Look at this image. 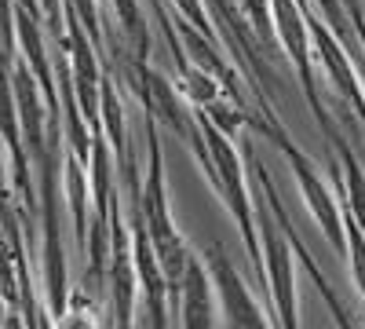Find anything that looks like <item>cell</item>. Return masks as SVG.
Here are the masks:
<instances>
[{
    "mask_svg": "<svg viewBox=\"0 0 365 329\" xmlns=\"http://www.w3.org/2000/svg\"><path fill=\"white\" fill-rule=\"evenodd\" d=\"M201 132H205V158H201V168L208 172V179L216 183V191L223 194V201L230 205V213L237 220V231L245 238V246L252 253V263L256 271L263 275V253L256 246V227H252V205H249V191H245V179H241V158L234 154L230 139L223 136V128H216L212 117H201Z\"/></svg>",
    "mask_w": 365,
    "mask_h": 329,
    "instance_id": "1",
    "label": "cell"
},
{
    "mask_svg": "<svg viewBox=\"0 0 365 329\" xmlns=\"http://www.w3.org/2000/svg\"><path fill=\"white\" fill-rule=\"evenodd\" d=\"M259 238H263V278H267V293H270V308H274V318H278V329H299L292 249L274 231L270 216H259Z\"/></svg>",
    "mask_w": 365,
    "mask_h": 329,
    "instance_id": "2",
    "label": "cell"
},
{
    "mask_svg": "<svg viewBox=\"0 0 365 329\" xmlns=\"http://www.w3.org/2000/svg\"><path fill=\"white\" fill-rule=\"evenodd\" d=\"M205 267L216 285V300L223 311V329H270V322L263 318L256 296L249 293V285L241 282V275L234 271V263L227 260L223 246H208L205 249Z\"/></svg>",
    "mask_w": 365,
    "mask_h": 329,
    "instance_id": "3",
    "label": "cell"
},
{
    "mask_svg": "<svg viewBox=\"0 0 365 329\" xmlns=\"http://www.w3.org/2000/svg\"><path fill=\"white\" fill-rule=\"evenodd\" d=\"M267 132L274 136V143H282V146H285L289 165H292L296 183H299V194H303V201L311 205V213H314V220H318L322 234L329 238V246H332V249H340V253H347V227H344V216H340L336 198L329 194V187L314 176V168H311L307 161H303V154L296 151V146H292L282 132H274V128H267Z\"/></svg>",
    "mask_w": 365,
    "mask_h": 329,
    "instance_id": "4",
    "label": "cell"
},
{
    "mask_svg": "<svg viewBox=\"0 0 365 329\" xmlns=\"http://www.w3.org/2000/svg\"><path fill=\"white\" fill-rule=\"evenodd\" d=\"M216 285H212L208 267L190 260L187 278H182L179 308H182V329H216Z\"/></svg>",
    "mask_w": 365,
    "mask_h": 329,
    "instance_id": "5",
    "label": "cell"
},
{
    "mask_svg": "<svg viewBox=\"0 0 365 329\" xmlns=\"http://www.w3.org/2000/svg\"><path fill=\"white\" fill-rule=\"evenodd\" d=\"M66 29H70V51H73V84H77V99H81V110L88 113L91 125H99V113H96V88H99V70H96V55H91V44L81 37V22L66 19Z\"/></svg>",
    "mask_w": 365,
    "mask_h": 329,
    "instance_id": "6",
    "label": "cell"
},
{
    "mask_svg": "<svg viewBox=\"0 0 365 329\" xmlns=\"http://www.w3.org/2000/svg\"><path fill=\"white\" fill-rule=\"evenodd\" d=\"M15 103L22 110V128H26V146L34 161H44L48 158V146H44V113H41V103H37V77H29L26 70H15Z\"/></svg>",
    "mask_w": 365,
    "mask_h": 329,
    "instance_id": "7",
    "label": "cell"
},
{
    "mask_svg": "<svg viewBox=\"0 0 365 329\" xmlns=\"http://www.w3.org/2000/svg\"><path fill=\"white\" fill-rule=\"evenodd\" d=\"M19 34H22V48H26V59H29V70H34V77L44 84V92L51 99L55 96L51 92V70H48V55H44V37H41L37 15L19 11Z\"/></svg>",
    "mask_w": 365,
    "mask_h": 329,
    "instance_id": "8",
    "label": "cell"
},
{
    "mask_svg": "<svg viewBox=\"0 0 365 329\" xmlns=\"http://www.w3.org/2000/svg\"><path fill=\"white\" fill-rule=\"evenodd\" d=\"M55 329H103L99 308L88 296H70L63 311H55Z\"/></svg>",
    "mask_w": 365,
    "mask_h": 329,
    "instance_id": "9",
    "label": "cell"
},
{
    "mask_svg": "<svg viewBox=\"0 0 365 329\" xmlns=\"http://www.w3.org/2000/svg\"><path fill=\"white\" fill-rule=\"evenodd\" d=\"M365 231L358 227V220H347V256H351V271H354V285L365 296Z\"/></svg>",
    "mask_w": 365,
    "mask_h": 329,
    "instance_id": "10",
    "label": "cell"
},
{
    "mask_svg": "<svg viewBox=\"0 0 365 329\" xmlns=\"http://www.w3.org/2000/svg\"><path fill=\"white\" fill-rule=\"evenodd\" d=\"M303 263H307V271H311V278H314V285L322 289V296H325V304H329V315H332V318H336V325H340V329H354V325H351V318H347V311H344V304L336 300V293H332V289H329V282H325V278L318 275V267L311 263V256H307V253H303Z\"/></svg>",
    "mask_w": 365,
    "mask_h": 329,
    "instance_id": "11",
    "label": "cell"
},
{
    "mask_svg": "<svg viewBox=\"0 0 365 329\" xmlns=\"http://www.w3.org/2000/svg\"><path fill=\"white\" fill-rule=\"evenodd\" d=\"M117 4V15H120V22H125L128 29H135V37H139V48H146V41H143V19H139V8H135V0H113Z\"/></svg>",
    "mask_w": 365,
    "mask_h": 329,
    "instance_id": "12",
    "label": "cell"
},
{
    "mask_svg": "<svg viewBox=\"0 0 365 329\" xmlns=\"http://www.w3.org/2000/svg\"><path fill=\"white\" fill-rule=\"evenodd\" d=\"M70 4H77V15H81V22L91 29V37H99V26H96V4H91V0H70Z\"/></svg>",
    "mask_w": 365,
    "mask_h": 329,
    "instance_id": "13",
    "label": "cell"
},
{
    "mask_svg": "<svg viewBox=\"0 0 365 329\" xmlns=\"http://www.w3.org/2000/svg\"><path fill=\"white\" fill-rule=\"evenodd\" d=\"M19 8L29 11V15H37V0H19Z\"/></svg>",
    "mask_w": 365,
    "mask_h": 329,
    "instance_id": "14",
    "label": "cell"
},
{
    "mask_svg": "<svg viewBox=\"0 0 365 329\" xmlns=\"http://www.w3.org/2000/svg\"><path fill=\"white\" fill-rule=\"evenodd\" d=\"M4 325H8V329H19V322H15L11 315H8V322H4Z\"/></svg>",
    "mask_w": 365,
    "mask_h": 329,
    "instance_id": "15",
    "label": "cell"
}]
</instances>
